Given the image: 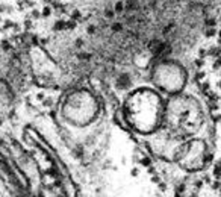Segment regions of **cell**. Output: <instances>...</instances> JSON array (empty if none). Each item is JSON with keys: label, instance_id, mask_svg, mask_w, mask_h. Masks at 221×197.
Wrapping results in <instances>:
<instances>
[{"label": "cell", "instance_id": "277c9868", "mask_svg": "<svg viewBox=\"0 0 221 197\" xmlns=\"http://www.w3.org/2000/svg\"><path fill=\"white\" fill-rule=\"evenodd\" d=\"M114 29H115V31H118V29H121V24H114Z\"/></svg>", "mask_w": 221, "mask_h": 197}, {"label": "cell", "instance_id": "3957f363", "mask_svg": "<svg viewBox=\"0 0 221 197\" xmlns=\"http://www.w3.org/2000/svg\"><path fill=\"white\" fill-rule=\"evenodd\" d=\"M117 85H118V88H121V90L129 88L130 87V77L127 76V74H121V76L118 77V80H117Z\"/></svg>", "mask_w": 221, "mask_h": 197}, {"label": "cell", "instance_id": "7a4b0ae2", "mask_svg": "<svg viewBox=\"0 0 221 197\" xmlns=\"http://www.w3.org/2000/svg\"><path fill=\"white\" fill-rule=\"evenodd\" d=\"M206 147L203 146V143L195 141L189 146V149L186 150V153L183 155V162H189V168H197L200 167L203 162V150Z\"/></svg>", "mask_w": 221, "mask_h": 197}, {"label": "cell", "instance_id": "6da1fadb", "mask_svg": "<svg viewBox=\"0 0 221 197\" xmlns=\"http://www.w3.org/2000/svg\"><path fill=\"white\" fill-rule=\"evenodd\" d=\"M161 99L151 91H139L129 99L127 115L133 126H136L143 132H150L161 120Z\"/></svg>", "mask_w": 221, "mask_h": 197}]
</instances>
